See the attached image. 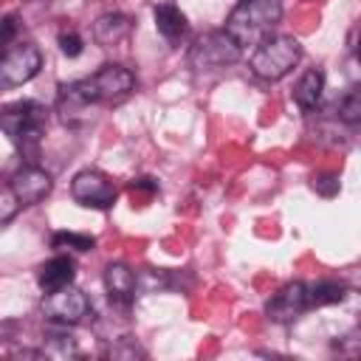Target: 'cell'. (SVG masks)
<instances>
[{"label": "cell", "mask_w": 361, "mask_h": 361, "mask_svg": "<svg viewBox=\"0 0 361 361\" xmlns=\"http://www.w3.org/2000/svg\"><path fill=\"white\" fill-rule=\"evenodd\" d=\"M135 87V76L133 71H127L124 65H102L93 76L59 85L56 93V113L62 118L65 127H79L87 121L90 107L96 104H110L124 99L130 90Z\"/></svg>", "instance_id": "cell-1"}, {"label": "cell", "mask_w": 361, "mask_h": 361, "mask_svg": "<svg viewBox=\"0 0 361 361\" xmlns=\"http://www.w3.org/2000/svg\"><path fill=\"white\" fill-rule=\"evenodd\" d=\"M282 20V0H237L226 17V31L240 42V48H257Z\"/></svg>", "instance_id": "cell-2"}, {"label": "cell", "mask_w": 361, "mask_h": 361, "mask_svg": "<svg viewBox=\"0 0 361 361\" xmlns=\"http://www.w3.org/2000/svg\"><path fill=\"white\" fill-rule=\"evenodd\" d=\"M0 124H3V133L11 138V144L23 152V158L28 164H34L37 149H39V138H42L45 124H48V110L39 102L20 99V102H11L3 107Z\"/></svg>", "instance_id": "cell-3"}, {"label": "cell", "mask_w": 361, "mask_h": 361, "mask_svg": "<svg viewBox=\"0 0 361 361\" xmlns=\"http://www.w3.org/2000/svg\"><path fill=\"white\" fill-rule=\"evenodd\" d=\"M299 59H302V45L296 37L271 34L268 39H262L254 48L251 71H254V76H259L265 82H279L299 65Z\"/></svg>", "instance_id": "cell-4"}, {"label": "cell", "mask_w": 361, "mask_h": 361, "mask_svg": "<svg viewBox=\"0 0 361 361\" xmlns=\"http://www.w3.org/2000/svg\"><path fill=\"white\" fill-rule=\"evenodd\" d=\"M240 56H243V48L226 28H214V31L200 34L189 48V65L195 71L228 68V65L240 62Z\"/></svg>", "instance_id": "cell-5"}, {"label": "cell", "mask_w": 361, "mask_h": 361, "mask_svg": "<svg viewBox=\"0 0 361 361\" xmlns=\"http://www.w3.org/2000/svg\"><path fill=\"white\" fill-rule=\"evenodd\" d=\"M87 313H90V302H87L85 290H79L76 285H65V288L42 296V316L54 327H73Z\"/></svg>", "instance_id": "cell-6"}, {"label": "cell", "mask_w": 361, "mask_h": 361, "mask_svg": "<svg viewBox=\"0 0 361 361\" xmlns=\"http://www.w3.org/2000/svg\"><path fill=\"white\" fill-rule=\"evenodd\" d=\"M39 68H42V54L34 42L8 45L3 51V59H0V85L6 90L17 87V85H25L39 73Z\"/></svg>", "instance_id": "cell-7"}, {"label": "cell", "mask_w": 361, "mask_h": 361, "mask_svg": "<svg viewBox=\"0 0 361 361\" xmlns=\"http://www.w3.org/2000/svg\"><path fill=\"white\" fill-rule=\"evenodd\" d=\"M71 195H73L76 203H82L87 209L104 212V209H110L116 203V195L118 192H116V183L104 172H99V169H82L71 180Z\"/></svg>", "instance_id": "cell-8"}, {"label": "cell", "mask_w": 361, "mask_h": 361, "mask_svg": "<svg viewBox=\"0 0 361 361\" xmlns=\"http://www.w3.org/2000/svg\"><path fill=\"white\" fill-rule=\"evenodd\" d=\"M8 189L14 192L20 206H34V203H39L54 189V178H51V172H45L37 164H23L8 178Z\"/></svg>", "instance_id": "cell-9"}, {"label": "cell", "mask_w": 361, "mask_h": 361, "mask_svg": "<svg viewBox=\"0 0 361 361\" xmlns=\"http://www.w3.org/2000/svg\"><path fill=\"white\" fill-rule=\"evenodd\" d=\"M310 307V299H307V285L305 282H288L285 288H279L271 302H268V316L279 324H288L293 319H299L305 310Z\"/></svg>", "instance_id": "cell-10"}, {"label": "cell", "mask_w": 361, "mask_h": 361, "mask_svg": "<svg viewBox=\"0 0 361 361\" xmlns=\"http://www.w3.org/2000/svg\"><path fill=\"white\" fill-rule=\"evenodd\" d=\"M73 276H76L73 259L65 257V254H56V257H51L48 262L39 265V271H37V285H39L42 293H54V290H59V288H65V285H73Z\"/></svg>", "instance_id": "cell-11"}, {"label": "cell", "mask_w": 361, "mask_h": 361, "mask_svg": "<svg viewBox=\"0 0 361 361\" xmlns=\"http://www.w3.org/2000/svg\"><path fill=\"white\" fill-rule=\"evenodd\" d=\"M104 288H107L110 302L127 307L135 299V271L124 262H110L104 268Z\"/></svg>", "instance_id": "cell-12"}, {"label": "cell", "mask_w": 361, "mask_h": 361, "mask_svg": "<svg viewBox=\"0 0 361 361\" xmlns=\"http://www.w3.org/2000/svg\"><path fill=\"white\" fill-rule=\"evenodd\" d=\"M133 31V23L127 14H118V11H107L102 14L96 23H93V39L102 45V48H113L118 42H124Z\"/></svg>", "instance_id": "cell-13"}, {"label": "cell", "mask_w": 361, "mask_h": 361, "mask_svg": "<svg viewBox=\"0 0 361 361\" xmlns=\"http://www.w3.org/2000/svg\"><path fill=\"white\" fill-rule=\"evenodd\" d=\"M152 14H155V28H158V34H161L164 39L178 42V39L186 37L189 23H186V14H183L175 3H158Z\"/></svg>", "instance_id": "cell-14"}, {"label": "cell", "mask_w": 361, "mask_h": 361, "mask_svg": "<svg viewBox=\"0 0 361 361\" xmlns=\"http://www.w3.org/2000/svg\"><path fill=\"white\" fill-rule=\"evenodd\" d=\"M322 93H324V73H322L319 68L305 71V73L296 79V85H293V102H296L305 113L319 107Z\"/></svg>", "instance_id": "cell-15"}, {"label": "cell", "mask_w": 361, "mask_h": 361, "mask_svg": "<svg viewBox=\"0 0 361 361\" xmlns=\"http://www.w3.org/2000/svg\"><path fill=\"white\" fill-rule=\"evenodd\" d=\"M307 299H310V307L338 305L347 299V285L338 279H319L316 285H307Z\"/></svg>", "instance_id": "cell-16"}, {"label": "cell", "mask_w": 361, "mask_h": 361, "mask_svg": "<svg viewBox=\"0 0 361 361\" xmlns=\"http://www.w3.org/2000/svg\"><path fill=\"white\" fill-rule=\"evenodd\" d=\"M338 118L347 124H361V85L347 90L338 102Z\"/></svg>", "instance_id": "cell-17"}, {"label": "cell", "mask_w": 361, "mask_h": 361, "mask_svg": "<svg viewBox=\"0 0 361 361\" xmlns=\"http://www.w3.org/2000/svg\"><path fill=\"white\" fill-rule=\"evenodd\" d=\"M54 248H73V251H93L96 240L90 234H76V231H56L51 237Z\"/></svg>", "instance_id": "cell-18"}, {"label": "cell", "mask_w": 361, "mask_h": 361, "mask_svg": "<svg viewBox=\"0 0 361 361\" xmlns=\"http://www.w3.org/2000/svg\"><path fill=\"white\" fill-rule=\"evenodd\" d=\"M17 209H23V206H20V200L14 197V192H11V189H8V183H6V186H3V192H0V223L6 226V223L14 217V212H17Z\"/></svg>", "instance_id": "cell-19"}, {"label": "cell", "mask_w": 361, "mask_h": 361, "mask_svg": "<svg viewBox=\"0 0 361 361\" xmlns=\"http://www.w3.org/2000/svg\"><path fill=\"white\" fill-rule=\"evenodd\" d=\"M56 42H59V51H62L65 56H79L82 48H85V42H82V37H79L76 31H62Z\"/></svg>", "instance_id": "cell-20"}, {"label": "cell", "mask_w": 361, "mask_h": 361, "mask_svg": "<svg viewBox=\"0 0 361 361\" xmlns=\"http://www.w3.org/2000/svg\"><path fill=\"white\" fill-rule=\"evenodd\" d=\"M313 189L322 192L324 197H333L338 192V178L336 175H327V172H319V175H313Z\"/></svg>", "instance_id": "cell-21"}, {"label": "cell", "mask_w": 361, "mask_h": 361, "mask_svg": "<svg viewBox=\"0 0 361 361\" xmlns=\"http://www.w3.org/2000/svg\"><path fill=\"white\" fill-rule=\"evenodd\" d=\"M14 31H17V20H14L11 14H8V17H3V39H0V42H3V51L11 45V39H14Z\"/></svg>", "instance_id": "cell-22"}, {"label": "cell", "mask_w": 361, "mask_h": 361, "mask_svg": "<svg viewBox=\"0 0 361 361\" xmlns=\"http://www.w3.org/2000/svg\"><path fill=\"white\" fill-rule=\"evenodd\" d=\"M110 355H113V358H121V355L135 358V355H144V353H141V350H138L133 341H127V347H113V350H110Z\"/></svg>", "instance_id": "cell-23"}, {"label": "cell", "mask_w": 361, "mask_h": 361, "mask_svg": "<svg viewBox=\"0 0 361 361\" xmlns=\"http://www.w3.org/2000/svg\"><path fill=\"white\" fill-rule=\"evenodd\" d=\"M355 56H358V62H361V37H358V45H355Z\"/></svg>", "instance_id": "cell-24"}]
</instances>
